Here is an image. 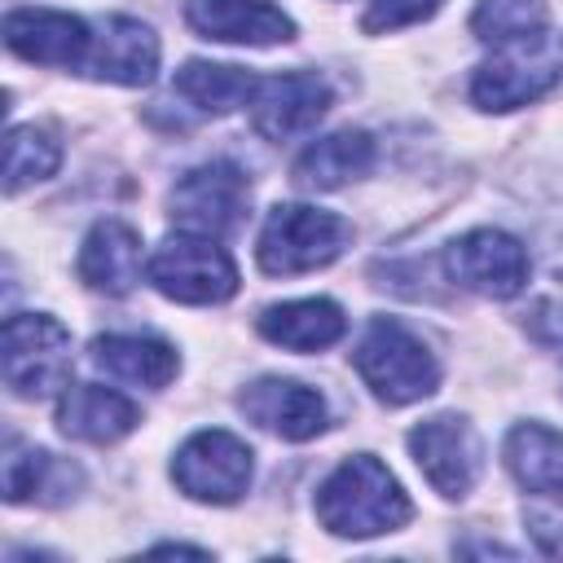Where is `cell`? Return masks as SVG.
<instances>
[{
  "instance_id": "obj_1",
  "label": "cell",
  "mask_w": 563,
  "mask_h": 563,
  "mask_svg": "<svg viewBox=\"0 0 563 563\" xmlns=\"http://www.w3.org/2000/svg\"><path fill=\"white\" fill-rule=\"evenodd\" d=\"M409 515H413V506H409L405 488L369 453H356V457L339 462L317 488V519L334 537L396 532V528L409 523Z\"/></svg>"
},
{
  "instance_id": "obj_2",
  "label": "cell",
  "mask_w": 563,
  "mask_h": 563,
  "mask_svg": "<svg viewBox=\"0 0 563 563\" xmlns=\"http://www.w3.org/2000/svg\"><path fill=\"white\" fill-rule=\"evenodd\" d=\"M493 57L475 66L471 101L479 110H515L545 97L563 79V35L554 26L488 44Z\"/></svg>"
},
{
  "instance_id": "obj_3",
  "label": "cell",
  "mask_w": 563,
  "mask_h": 563,
  "mask_svg": "<svg viewBox=\"0 0 563 563\" xmlns=\"http://www.w3.org/2000/svg\"><path fill=\"white\" fill-rule=\"evenodd\" d=\"M352 365L365 378V387L387 405H413L440 387V365L427 352V343L391 317L369 321L352 352Z\"/></svg>"
},
{
  "instance_id": "obj_4",
  "label": "cell",
  "mask_w": 563,
  "mask_h": 563,
  "mask_svg": "<svg viewBox=\"0 0 563 563\" xmlns=\"http://www.w3.org/2000/svg\"><path fill=\"white\" fill-rule=\"evenodd\" d=\"M352 238V224L334 211L321 207H303V202H286L273 207L264 229H260V268L273 277H290V273H308V268H325L330 260L343 255Z\"/></svg>"
},
{
  "instance_id": "obj_5",
  "label": "cell",
  "mask_w": 563,
  "mask_h": 563,
  "mask_svg": "<svg viewBox=\"0 0 563 563\" xmlns=\"http://www.w3.org/2000/svg\"><path fill=\"white\" fill-rule=\"evenodd\" d=\"M4 383L22 400H44L70 383V330L48 312L4 317Z\"/></svg>"
},
{
  "instance_id": "obj_6",
  "label": "cell",
  "mask_w": 563,
  "mask_h": 563,
  "mask_svg": "<svg viewBox=\"0 0 563 563\" xmlns=\"http://www.w3.org/2000/svg\"><path fill=\"white\" fill-rule=\"evenodd\" d=\"M150 282L180 303H224L238 290V268L216 238L180 233L150 255Z\"/></svg>"
},
{
  "instance_id": "obj_7",
  "label": "cell",
  "mask_w": 563,
  "mask_h": 563,
  "mask_svg": "<svg viewBox=\"0 0 563 563\" xmlns=\"http://www.w3.org/2000/svg\"><path fill=\"white\" fill-rule=\"evenodd\" d=\"M246 172L233 163H202L189 167L172 194H167V216L172 224H180L185 233H202V238H224L242 224L246 216Z\"/></svg>"
},
{
  "instance_id": "obj_8",
  "label": "cell",
  "mask_w": 563,
  "mask_h": 563,
  "mask_svg": "<svg viewBox=\"0 0 563 563\" xmlns=\"http://www.w3.org/2000/svg\"><path fill=\"white\" fill-rule=\"evenodd\" d=\"M255 453L246 449V440H238L233 431H198L176 449L172 462V479L180 484L185 497L194 501H211V506H233L246 484H251V462Z\"/></svg>"
},
{
  "instance_id": "obj_9",
  "label": "cell",
  "mask_w": 563,
  "mask_h": 563,
  "mask_svg": "<svg viewBox=\"0 0 563 563\" xmlns=\"http://www.w3.org/2000/svg\"><path fill=\"white\" fill-rule=\"evenodd\" d=\"M444 273L453 286L484 299H510L528 282V251L501 229H471L444 246Z\"/></svg>"
},
{
  "instance_id": "obj_10",
  "label": "cell",
  "mask_w": 563,
  "mask_h": 563,
  "mask_svg": "<svg viewBox=\"0 0 563 563\" xmlns=\"http://www.w3.org/2000/svg\"><path fill=\"white\" fill-rule=\"evenodd\" d=\"M409 453L440 497H466L484 466L479 435L457 413H435V418L418 422L409 431Z\"/></svg>"
},
{
  "instance_id": "obj_11",
  "label": "cell",
  "mask_w": 563,
  "mask_h": 563,
  "mask_svg": "<svg viewBox=\"0 0 563 563\" xmlns=\"http://www.w3.org/2000/svg\"><path fill=\"white\" fill-rule=\"evenodd\" d=\"M325 110H330V84L317 70L264 75L251 92V123L264 141H277V145L317 128Z\"/></svg>"
},
{
  "instance_id": "obj_12",
  "label": "cell",
  "mask_w": 563,
  "mask_h": 563,
  "mask_svg": "<svg viewBox=\"0 0 563 563\" xmlns=\"http://www.w3.org/2000/svg\"><path fill=\"white\" fill-rule=\"evenodd\" d=\"M238 409L255 427H264L282 440H312L330 422L321 391L303 387L295 378H255V383H246V391L238 396Z\"/></svg>"
},
{
  "instance_id": "obj_13",
  "label": "cell",
  "mask_w": 563,
  "mask_h": 563,
  "mask_svg": "<svg viewBox=\"0 0 563 563\" xmlns=\"http://www.w3.org/2000/svg\"><path fill=\"white\" fill-rule=\"evenodd\" d=\"M4 44L40 66H84L92 48V31L75 13L57 9H13L4 18Z\"/></svg>"
},
{
  "instance_id": "obj_14",
  "label": "cell",
  "mask_w": 563,
  "mask_h": 563,
  "mask_svg": "<svg viewBox=\"0 0 563 563\" xmlns=\"http://www.w3.org/2000/svg\"><path fill=\"white\" fill-rule=\"evenodd\" d=\"M92 79L141 88L158 70V35L136 18H106L92 35V48L79 66Z\"/></svg>"
},
{
  "instance_id": "obj_15",
  "label": "cell",
  "mask_w": 563,
  "mask_h": 563,
  "mask_svg": "<svg viewBox=\"0 0 563 563\" xmlns=\"http://www.w3.org/2000/svg\"><path fill=\"white\" fill-rule=\"evenodd\" d=\"M185 18L220 44H282L295 35V22L268 0H185Z\"/></svg>"
},
{
  "instance_id": "obj_16",
  "label": "cell",
  "mask_w": 563,
  "mask_h": 563,
  "mask_svg": "<svg viewBox=\"0 0 563 563\" xmlns=\"http://www.w3.org/2000/svg\"><path fill=\"white\" fill-rule=\"evenodd\" d=\"M79 277L101 295H128L141 282V233L123 220H97L79 246Z\"/></svg>"
},
{
  "instance_id": "obj_17",
  "label": "cell",
  "mask_w": 563,
  "mask_h": 563,
  "mask_svg": "<svg viewBox=\"0 0 563 563\" xmlns=\"http://www.w3.org/2000/svg\"><path fill=\"white\" fill-rule=\"evenodd\" d=\"M136 422H141V409L128 396L97 387V383H75L57 400V427L75 440H88V444H114Z\"/></svg>"
},
{
  "instance_id": "obj_18",
  "label": "cell",
  "mask_w": 563,
  "mask_h": 563,
  "mask_svg": "<svg viewBox=\"0 0 563 563\" xmlns=\"http://www.w3.org/2000/svg\"><path fill=\"white\" fill-rule=\"evenodd\" d=\"M92 365L119 383L158 391L176 378L180 356L172 343H163L154 334H101V339H92Z\"/></svg>"
},
{
  "instance_id": "obj_19",
  "label": "cell",
  "mask_w": 563,
  "mask_h": 563,
  "mask_svg": "<svg viewBox=\"0 0 563 563\" xmlns=\"http://www.w3.org/2000/svg\"><path fill=\"white\" fill-rule=\"evenodd\" d=\"M260 334L277 347L290 352H321L330 343L343 339L347 317L334 299H290V303H273L260 312Z\"/></svg>"
},
{
  "instance_id": "obj_20",
  "label": "cell",
  "mask_w": 563,
  "mask_h": 563,
  "mask_svg": "<svg viewBox=\"0 0 563 563\" xmlns=\"http://www.w3.org/2000/svg\"><path fill=\"white\" fill-rule=\"evenodd\" d=\"M369 167H374V141H369V132L343 128V132H330V136L312 141L299 154L295 180L303 189H339V185L365 176Z\"/></svg>"
},
{
  "instance_id": "obj_21",
  "label": "cell",
  "mask_w": 563,
  "mask_h": 563,
  "mask_svg": "<svg viewBox=\"0 0 563 563\" xmlns=\"http://www.w3.org/2000/svg\"><path fill=\"white\" fill-rule=\"evenodd\" d=\"M506 466L528 493L563 488V435L545 422H519L506 435Z\"/></svg>"
},
{
  "instance_id": "obj_22",
  "label": "cell",
  "mask_w": 563,
  "mask_h": 563,
  "mask_svg": "<svg viewBox=\"0 0 563 563\" xmlns=\"http://www.w3.org/2000/svg\"><path fill=\"white\" fill-rule=\"evenodd\" d=\"M260 75L242 70V66H216V62H185L176 70V92L185 101H194L202 114H224L233 106H246L255 92Z\"/></svg>"
},
{
  "instance_id": "obj_23",
  "label": "cell",
  "mask_w": 563,
  "mask_h": 563,
  "mask_svg": "<svg viewBox=\"0 0 563 563\" xmlns=\"http://www.w3.org/2000/svg\"><path fill=\"white\" fill-rule=\"evenodd\" d=\"M57 163H62V145L44 128H35V123L9 128V141H4V194H18L31 180L53 176Z\"/></svg>"
},
{
  "instance_id": "obj_24",
  "label": "cell",
  "mask_w": 563,
  "mask_h": 563,
  "mask_svg": "<svg viewBox=\"0 0 563 563\" xmlns=\"http://www.w3.org/2000/svg\"><path fill=\"white\" fill-rule=\"evenodd\" d=\"M66 466L53 457V453H44V449H35V444H22L18 435H9V444H4V497L13 501V506H22V501H31V497H48L57 484H53V475H62ZM53 501V497H48Z\"/></svg>"
},
{
  "instance_id": "obj_25",
  "label": "cell",
  "mask_w": 563,
  "mask_h": 563,
  "mask_svg": "<svg viewBox=\"0 0 563 563\" xmlns=\"http://www.w3.org/2000/svg\"><path fill=\"white\" fill-rule=\"evenodd\" d=\"M541 26H550L541 0H479L475 13H471V31L484 44L515 40V35H528V31H541Z\"/></svg>"
},
{
  "instance_id": "obj_26",
  "label": "cell",
  "mask_w": 563,
  "mask_h": 563,
  "mask_svg": "<svg viewBox=\"0 0 563 563\" xmlns=\"http://www.w3.org/2000/svg\"><path fill=\"white\" fill-rule=\"evenodd\" d=\"M523 523H528V532H532L541 554L563 559V488L532 493L528 506H523Z\"/></svg>"
},
{
  "instance_id": "obj_27",
  "label": "cell",
  "mask_w": 563,
  "mask_h": 563,
  "mask_svg": "<svg viewBox=\"0 0 563 563\" xmlns=\"http://www.w3.org/2000/svg\"><path fill=\"white\" fill-rule=\"evenodd\" d=\"M444 0H374L369 13H365V31H396V26H409V22H422L440 9Z\"/></svg>"
},
{
  "instance_id": "obj_28",
  "label": "cell",
  "mask_w": 563,
  "mask_h": 563,
  "mask_svg": "<svg viewBox=\"0 0 563 563\" xmlns=\"http://www.w3.org/2000/svg\"><path fill=\"white\" fill-rule=\"evenodd\" d=\"M528 330H532L537 343H545L563 356V303H537L532 317H528Z\"/></svg>"
}]
</instances>
